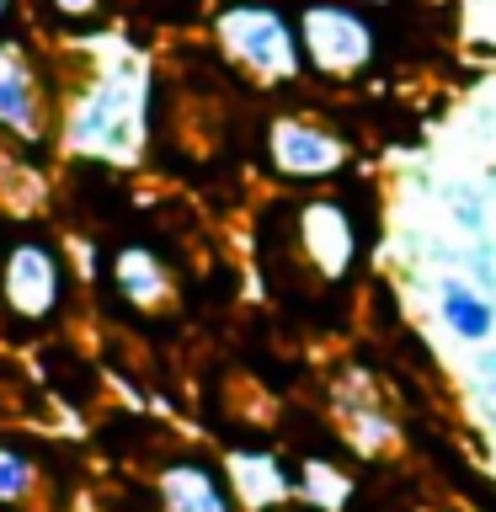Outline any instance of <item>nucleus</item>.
I'll return each instance as SVG.
<instances>
[{"label":"nucleus","mask_w":496,"mask_h":512,"mask_svg":"<svg viewBox=\"0 0 496 512\" xmlns=\"http://www.w3.org/2000/svg\"><path fill=\"white\" fill-rule=\"evenodd\" d=\"M59 118V86L27 32H0V144L48 150Z\"/></svg>","instance_id":"39448f33"},{"label":"nucleus","mask_w":496,"mask_h":512,"mask_svg":"<svg viewBox=\"0 0 496 512\" xmlns=\"http://www.w3.org/2000/svg\"><path fill=\"white\" fill-rule=\"evenodd\" d=\"M112 6H118V0H38V22L70 48L80 38H91V32H102Z\"/></svg>","instance_id":"ddd939ff"},{"label":"nucleus","mask_w":496,"mask_h":512,"mask_svg":"<svg viewBox=\"0 0 496 512\" xmlns=\"http://www.w3.org/2000/svg\"><path fill=\"white\" fill-rule=\"evenodd\" d=\"M43 502V464L22 443L0 438V512H32Z\"/></svg>","instance_id":"f8f14e48"},{"label":"nucleus","mask_w":496,"mask_h":512,"mask_svg":"<svg viewBox=\"0 0 496 512\" xmlns=\"http://www.w3.org/2000/svg\"><path fill=\"white\" fill-rule=\"evenodd\" d=\"M75 256L70 240L38 224L0 235V342L38 347L75 310Z\"/></svg>","instance_id":"f03ea898"},{"label":"nucleus","mask_w":496,"mask_h":512,"mask_svg":"<svg viewBox=\"0 0 496 512\" xmlns=\"http://www.w3.org/2000/svg\"><path fill=\"white\" fill-rule=\"evenodd\" d=\"M438 315H443V326L459 336V342H491L496 336V299L486 294V288H475V283H464V278H443L438 283Z\"/></svg>","instance_id":"9b49d317"},{"label":"nucleus","mask_w":496,"mask_h":512,"mask_svg":"<svg viewBox=\"0 0 496 512\" xmlns=\"http://www.w3.org/2000/svg\"><path fill=\"white\" fill-rule=\"evenodd\" d=\"M480 379H486V390L496 400V352H480Z\"/></svg>","instance_id":"4468645a"},{"label":"nucleus","mask_w":496,"mask_h":512,"mask_svg":"<svg viewBox=\"0 0 496 512\" xmlns=\"http://www.w3.org/2000/svg\"><path fill=\"white\" fill-rule=\"evenodd\" d=\"M16 11H22V0H0V32L16 27Z\"/></svg>","instance_id":"2eb2a0df"},{"label":"nucleus","mask_w":496,"mask_h":512,"mask_svg":"<svg viewBox=\"0 0 496 512\" xmlns=\"http://www.w3.org/2000/svg\"><path fill=\"white\" fill-rule=\"evenodd\" d=\"M299 27V54H304V75L331 80V86H352L379 64V27L368 6L352 0H299L294 11Z\"/></svg>","instance_id":"20e7f679"},{"label":"nucleus","mask_w":496,"mask_h":512,"mask_svg":"<svg viewBox=\"0 0 496 512\" xmlns=\"http://www.w3.org/2000/svg\"><path fill=\"white\" fill-rule=\"evenodd\" d=\"M208 43L219 48V59L235 75H246L262 91H283L304 80L294 11L278 6V0H214Z\"/></svg>","instance_id":"7ed1b4c3"},{"label":"nucleus","mask_w":496,"mask_h":512,"mask_svg":"<svg viewBox=\"0 0 496 512\" xmlns=\"http://www.w3.org/2000/svg\"><path fill=\"white\" fill-rule=\"evenodd\" d=\"M352 6H390V0H352Z\"/></svg>","instance_id":"dca6fc26"},{"label":"nucleus","mask_w":496,"mask_h":512,"mask_svg":"<svg viewBox=\"0 0 496 512\" xmlns=\"http://www.w3.org/2000/svg\"><path fill=\"white\" fill-rule=\"evenodd\" d=\"M219 470L230 480V496L240 512H278L299 496V470L272 448H230L219 459Z\"/></svg>","instance_id":"6e6552de"},{"label":"nucleus","mask_w":496,"mask_h":512,"mask_svg":"<svg viewBox=\"0 0 496 512\" xmlns=\"http://www.w3.org/2000/svg\"><path fill=\"white\" fill-rule=\"evenodd\" d=\"M155 507L160 512H240L219 459H208V454H171L160 464L155 470Z\"/></svg>","instance_id":"1a4fd4ad"},{"label":"nucleus","mask_w":496,"mask_h":512,"mask_svg":"<svg viewBox=\"0 0 496 512\" xmlns=\"http://www.w3.org/2000/svg\"><path fill=\"white\" fill-rule=\"evenodd\" d=\"M262 166L283 187H331L352 171V139L310 112H272L262 123Z\"/></svg>","instance_id":"423d86ee"},{"label":"nucleus","mask_w":496,"mask_h":512,"mask_svg":"<svg viewBox=\"0 0 496 512\" xmlns=\"http://www.w3.org/2000/svg\"><path fill=\"white\" fill-rule=\"evenodd\" d=\"M80 43H96V64H86L59 91L54 144L70 160L134 171L150 150V102H155V64L134 43H112L102 32ZM75 48V43H70Z\"/></svg>","instance_id":"f257e3e1"},{"label":"nucleus","mask_w":496,"mask_h":512,"mask_svg":"<svg viewBox=\"0 0 496 512\" xmlns=\"http://www.w3.org/2000/svg\"><path fill=\"white\" fill-rule=\"evenodd\" d=\"M107 283H112V294H118L128 310H166L171 294H176L166 256L150 251V246H139V240H128V246L112 251Z\"/></svg>","instance_id":"9d476101"},{"label":"nucleus","mask_w":496,"mask_h":512,"mask_svg":"<svg viewBox=\"0 0 496 512\" xmlns=\"http://www.w3.org/2000/svg\"><path fill=\"white\" fill-rule=\"evenodd\" d=\"M294 256H299V267L315 272V283H331V288L347 283L363 256L358 214L342 198H331V192L299 198L294 203Z\"/></svg>","instance_id":"0eeeda50"}]
</instances>
